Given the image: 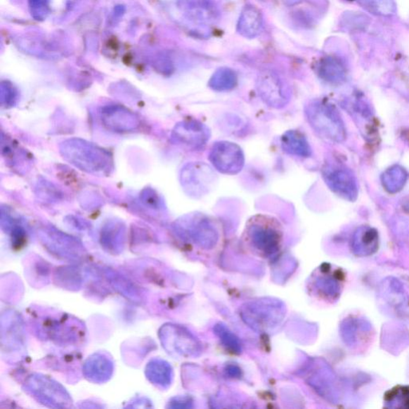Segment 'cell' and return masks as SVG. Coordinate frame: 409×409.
Instances as JSON below:
<instances>
[{
    "instance_id": "6da1fadb",
    "label": "cell",
    "mask_w": 409,
    "mask_h": 409,
    "mask_svg": "<svg viewBox=\"0 0 409 409\" xmlns=\"http://www.w3.org/2000/svg\"><path fill=\"white\" fill-rule=\"evenodd\" d=\"M305 115L309 126L320 138L334 143H342L346 138V129L337 110L323 101H313L306 105Z\"/></svg>"
},
{
    "instance_id": "7a4b0ae2",
    "label": "cell",
    "mask_w": 409,
    "mask_h": 409,
    "mask_svg": "<svg viewBox=\"0 0 409 409\" xmlns=\"http://www.w3.org/2000/svg\"><path fill=\"white\" fill-rule=\"evenodd\" d=\"M62 153L72 164L90 173L106 171L112 165V157L107 151L80 139L63 143Z\"/></svg>"
},
{
    "instance_id": "3957f363",
    "label": "cell",
    "mask_w": 409,
    "mask_h": 409,
    "mask_svg": "<svg viewBox=\"0 0 409 409\" xmlns=\"http://www.w3.org/2000/svg\"><path fill=\"white\" fill-rule=\"evenodd\" d=\"M241 315L251 328L267 332L276 329L283 323L285 306L278 299L263 298L245 304Z\"/></svg>"
},
{
    "instance_id": "277c9868",
    "label": "cell",
    "mask_w": 409,
    "mask_h": 409,
    "mask_svg": "<svg viewBox=\"0 0 409 409\" xmlns=\"http://www.w3.org/2000/svg\"><path fill=\"white\" fill-rule=\"evenodd\" d=\"M181 235L204 249H212L219 241V233L207 217L200 214L185 216L177 223Z\"/></svg>"
},
{
    "instance_id": "5b68a950",
    "label": "cell",
    "mask_w": 409,
    "mask_h": 409,
    "mask_svg": "<svg viewBox=\"0 0 409 409\" xmlns=\"http://www.w3.org/2000/svg\"><path fill=\"white\" fill-rule=\"evenodd\" d=\"M213 169L204 162H192L181 172V183L191 197H201L212 190L216 182Z\"/></svg>"
},
{
    "instance_id": "8992f818",
    "label": "cell",
    "mask_w": 409,
    "mask_h": 409,
    "mask_svg": "<svg viewBox=\"0 0 409 409\" xmlns=\"http://www.w3.org/2000/svg\"><path fill=\"white\" fill-rule=\"evenodd\" d=\"M209 160L218 171L233 175L242 171L245 165L242 149L228 141L215 143L209 152Z\"/></svg>"
},
{
    "instance_id": "52a82bcc",
    "label": "cell",
    "mask_w": 409,
    "mask_h": 409,
    "mask_svg": "<svg viewBox=\"0 0 409 409\" xmlns=\"http://www.w3.org/2000/svg\"><path fill=\"white\" fill-rule=\"evenodd\" d=\"M325 184L337 196L353 202L358 195V181L350 169L339 165H327L323 169Z\"/></svg>"
},
{
    "instance_id": "ba28073f",
    "label": "cell",
    "mask_w": 409,
    "mask_h": 409,
    "mask_svg": "<svg viewBox=\"0 0 409 409\" xmlns=\"http://www.w3.org/2000/svg\"><path fill=\"white\" fill-rule=\"evenodd\" d=\"M259 95L268 107L280 109L290 102V93L278 76L272 72H265L257 82Z\"/></svg>"
},
{
    "instance_id": "9c48e42d",
    "label": "cell",
    "mask_w": 409,
    "mask_h": 409,
    "mask_svg": "<svg viewBox=\"0 0 409 409\" xmlns=\"http://www.w3.org/2000/svg\"><path fill=\"white\" fill-rule=\"evenodd\" d=\"M173 137L178 143L186 147L200 149L209 141L210 131L201 122L185 121L175 126Z\"/></svg>"
},
{
    "instance_id": "30bf717a",
    "label": "cell",
    "mask_w": 409,
    "mask_h": 409,
    "mask_svg": "<svg viewBox=\"0 0 409 409\" xmlns=\"http://www.w3.org/2000/svg\"><path fill=\"white\" fill-rule=\"evenodd\" d=\"M167 346L175 353L185 356H197L201 353V344L196 337L182 327H169Z\"/></svg>"
},
{
    "instance_id": "8fae6325",
    "label": "cell",
    "mask_w": 409,
    "mask_h": 409,
    "mask_svg": "<svg viewBox=\"0 0 409 409\" xmlns=\"http://www.w3.org/2000/svg\"><path fill=\"white\" fill-rule=\"evenodd\" d=\"M102 120L108 129L120 132L136 130L139 124L136 115L119 106L105 108Z\"/></svg>"
},
{
    "instance_id": "7c38bea8",
    "label": "cell",
    "mask_w": 409,
    "mask_h": 409,
    "mask_svg": "<svg viewBox=\"0 0 409 409\" xmlns=\"http://www.w3.org/2000/svg\"><path fill=\"white\" fill-rule=\"evenodd\" d=\"M249 237L254 247L267 255L275 254L279 249L280 235L271 227L254 225L250 227Z\"/></svg>"
},
{
    "instance_id": "4fadbf2b",
    "label": "cell",
    "mask_w": 409,
    "mask_h": 409,
    "mask_svg": "<svg viewBox=\"0 0 409 409\" xmlns=\"http://www.w3.org/2000/svg\"><path fill=\"white\" fill-rule=\"evenodd\" d=\"M379 237L375 229L370 226H361L354 233L352 248L356 255L370 256L378 249Z\"/></svg>"
},
{
    "instance_id": "5bb4252c",
    "label": "cell",
    "mask_w": 409,
    "mask_h": 409,
    "mask_svg": "<svg viewBox=\"0 0 409 409\" xmlns=\"http://www.w3.org/2000/svg\"><path fill=\"white\" fill-rule=\"evenodd\" d=\"M280 145L286 154L300 157H309L312 155V149L307 138L298 131H286L282 138Z\"/></svg>"
},
{
    "instance_id": "9a60e30c",
    "label": "cell",
    "mask_w": 409,
    "mask_h": 409,
    "mask_svg": "<svg viewBox=\"0 0 409 409\" xmlns=\"http://www.w3.org/2000/svg\"><path fill=\"white\" fill-rule=\"evenodd\" d=\"M408 175L404 168L395 165L389 167L382 175V183L385 190L396 194L404 188Z\"/></svg>"
},
{
    "instance_id": "2e32d148",
    "label": "cell",
    "mask_w": 409,
    "mask_h": 409,
    "mask_svg": "<svg viewBox=\"0 0 409 409\" xmlns=\"http://www.w3.org/2000/svg\"><path fill=\"white\" fill-rule=\"evenodd\" d=\"M238 79L235 72L230 69L223 68L216 72L210 79V89L217 91H226L235 89Z\"/></svg>"
},
{
    "instance_id": "e0dca14e",
    "label": "cell",
    "mask_w": 409,
    "mask_h": 409,
    "mask_svg": "<svg viewBox=\"0 0 409 409\" xmlns=\"http://www.w3.org/2000/svg\"><path fill=\"white\" fill-rule=\"evenodd\" d=\"M214 334L220 339L221 343L231 352L240 353L242 352V344L237 336L230 330L228 327L219 323L214 326Z\"/></svg>"
},
{
    "instance_id": "ac0fdd59",
    "label": "cell",
    "mask_w": 409,
    "mask_h": 409,
    "mask_svg": "<svg viewBox=\"0 0 409 409\" xmlns=\"http://www.w3.org/2000/svg\"><path fill=\"white\" fill-rule=\"evenodd\" d=\"M247 36H254L260 31L261 19L260 14L253 8L245 9L242 15L240 26Z\"/></svg>"
},
{
    "instance_id": "d6986e66",
    "label": "cell",
    "mask_w": 409,
    "mask_h": 409,
    "mask_svg": "<svg viewBox=\"0 0 409 409\" xmlns=\"http://www.w3.org/2000/svg\"><path fill=\"white\" fill-rule=\"evenodd\" d=\"M321 78L332 84L341 83L344 78V69L338 63H325L320 68Z\"/></svg>"
},
{
    "instance_id": "ffe728a7",
    "label": "cell",
    "mask_w": 409,
    "mask_h": 409,
    "mask_svg": "<svg viewBox=\"0 0 409 409\" xmlns=\"http://www.w3.org/2000/svg\"><path fill=\"white\" fill-rule=\"evenodd\" d=\"M226 372L232 377H239L242 375V371L237 365H229L226 368Z\"/></svg>"
}]
</instances>
